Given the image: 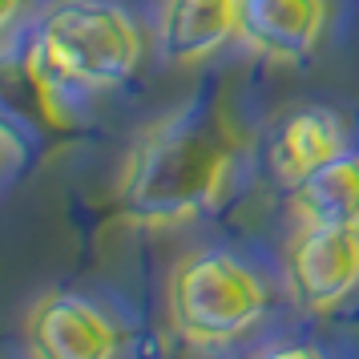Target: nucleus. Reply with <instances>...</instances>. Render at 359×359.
Returning <instances> with one entry per match:
<instances>
[{"label":"nucleus","instance_id":"obj_9","mask_svg":"<svg viewBox=\"0 0 359 359\" xmlns=\"http://www.w3.org/2000/svg\"><path fill=\"white\" fill-rule=\"evenodd\" d=\"M291 214L303 226H359V154H339L294 182Z\"/></svg>","mask_w":359,"mask_h":359},{"label":"nucleus","instance_id":"obj_12","mask_svg":"<svg viewBox=\"0 0 359 359\" xmlns=\"http://www.w3.org/2000/svg\"><path fill=\"white\" fill-rule=\"evenodd\" d=\"M20 8H25V0H4V29H13V25H17Z\"/></svg>","mask_w":359,"mask_h":359},{"label":"nucleus","instance_id":"obj_3","mask_svg":"<svg viewBox=\"0 0 359 359\" xmlns=\"http://www.w3.org/2000/svg\"><path fill=\"white\" fill-rule=\"evenodd\" d=\"M165 307L186 343L218 347L259 323L266 291L238 259L222 250H194L174 262L165 283Z\"/></svg>","mask_w":359,"mask_h":359},{"label":"nucleus","instance_id":"obj_1","mask_svg":"<svg viewBox=\"0 0 359 359\" xmlns=\"http://www.w3.org/2000/svg\"><path fill=\"white\" fill-rule=\"evenodd\" d=\"M234 133L218 114L186 105L154 121L126 158L117 206L137 226H178L222 198L234 170Z\"/></svg>","mask_w":359,"mask_h":359},{"label":"nucleus","instance_id":"obj_7","mask_svg":"<svg viewBox=\"0 0 359 359\" xmlns=\"http://www.w3.org/2000/svg\"><path fill=\"white\" fill-rule=\"evenodd\" d=\"M238 36V0H165L158 20L165 61L198 65Z\"/></svg>","mask_w":359,"mask_h":359},{"label":"nucleus","instance_id":"obj_10","mask_svg":"<svg viewBox=\"0 0 359 359\" xmlns=\"http://www.w3.org/2000/svg\"><path fill=\"white\" fill-rule=\"evenodd\" d=\"M4 149H8V178L20 170V149H17V121H4Z\"/></svg>","mask_w":359,"mask_h":359},{"label":"nucleus","instance_id":"obj_8","mask_svg":"<svg viewBox=\"0 0 359 359\" xmlns=\"http://www.w3.org/2000/svg\"><path fill=\"white\" fill-rule=\"evenodd\" d=\"M347 133H343L339 117L327 109H294L275 133L271 146V165L287 186L303 182L307 174L323 170L327 162H335L339 154H347Z\"/></svg>","mask_w":359,"mask_h":359},{"label":"nucleus","instance_id":"obj_2","mask_svg":"<svg viewBox=\"0 0 359 359\" xmlns=\"http://www.w3.org/2000/svg\"><path fill=\"white\" fill-rule=\"evenodd\" d=\"M29 57L65 85L114 89L142 65V33L130 13L109 0H61L41 20Z\"/></svg>","mask_w":359,"mask_h":359},{"label":"nucleus","instance_id":"obj_6","mask_svg":"<svg viewBox=\"0 0 359 359\" xmlns=\"http://www.w3.org/2000/svg\"><path fill=\"white\" fill-rule=\"evenodd\" d=\"M327 29V0H238V41L271 61L307 57Z\"/></svg>","mask_w":359,"mask_h":359},{"label":"nucleus","instance_id":"obj_11","mask_svg":"<svg viewBox=\"0 0 359 359\" xmlns=\"http://www.w3.org/2000/svg\"><path fill=\"white\" fill-rule=\"evenodd\" d=\"M266 359H323L315 347H283V351H271Z\"/></svg>","mask_w":359,"mask_h":359},{"label":"nucleus","instance_id":"obj_4","mask_svg":"<svg viewBox=\"0 0 359 359\" xmlns=\"http://www.w3.org/2000/svg\"><path fill=\"white\" fill-rule=\"evenodd\" d=\"M287 278L303 307H339L359 283V226H303L287 255Z\"/></svg>","mask_w":359,"mask_h":359},{"label":"nucleus","instance_id":"obj_5","mask_svg":"<svg viewBox=\"0 0 359 359\" xmlns=\"http://www.w3.org/2000/svg\"><path fill=\"white\" fill-rule=\"evenodd\" d=\"M29 351L33 359H117V327L109 315L81 294L49 291L29 311Z\"/></svg>","mask_w":359,"mask_h":359}]
</instances>
